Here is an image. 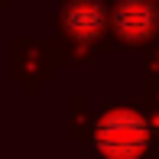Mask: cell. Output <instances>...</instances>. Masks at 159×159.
<instances>
[{"label":"cell","mask_w":159,"mask_h":159,"mask_svg":"<svg viewBox=\"0 0 159 159\" xmlns=\"http://www.w3.org/2000/svg\"><path fill=\"white\" fill-rule=\"evenodd\" d=\"M149 140L146 117L133 107H111L94 124V149L104 159H143Z\"/></svg>","instance_id":"1"},{"label":"cell","mask_w":159,"mask_h":159,"mask_svg":"<svg viewBox=\"0 0 159 159\" xmlns=\"http://www.w3.org/2000/svg\"><path fill=\"white\" fill-rule=\"evenodd\" d=\"M159 30V10L149 0H117L114 7V33L124 42H146Z\"/></svg>","instance_id":"2"},{"label":"cell","mask_w":159,"mask_h":159,"mask_svg":"<svg viewBox=\"0 0 159 159\" xmlns=\"http://www.w3.org/2000/svg\"><path fill=\"white\" fill-rule=\"evenodd\" d=\"M62 30L78 42L101 39L107 30V7L101 0H68L62 10Z\"/></svg>","instance_id":"3"}]
</instances>
